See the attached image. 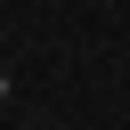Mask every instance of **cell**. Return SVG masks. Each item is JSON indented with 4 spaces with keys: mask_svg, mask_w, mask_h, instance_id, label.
Masks as SVG:
<instances>
[{
    "mask_svg": "<svg viewBox=\"0 0 130 130\" xmlns=\"http://www.w3.org/2000/svg\"><path fill=\"white\" fill-rule=\"evenodd\" d=\"M0 106H8V73H0Z\"/></svg>",
    "mask_w": 130,
    "mask_h": 130,
    "instance_id": "cell-1",
    "label": "cell"
}]
</instances>
